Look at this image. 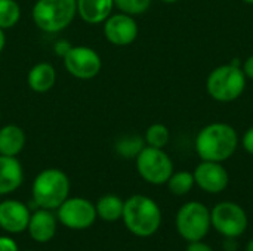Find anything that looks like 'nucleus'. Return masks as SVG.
Listing matches in <instances>:
<instances>
[{"label":"nucleus","instance_id":"obj_1","mask_svg":"<svg viewBox=\"0 0 253 251\" xmlns=\"http://www.w3.org/2000/svg\"><path fill=\"white\" fill-rule=\"evenodd\" d=\"M240 145L237 130L224 121L209 123L202 127L194 139V149L202 161L225 163Z\"/></svg>","mask_w":253,"mask_h":251},{"label":"nucleus","instance_id":"obj_2","mask_svg":"<svg viewBox=\"0 0 253 251\" xmlns=\"http://www.w3.org/2000/svg\"><path fill=\"white\" fill-rule=\"evenodd\" d=\"M122 220L132 235L138 238H150L159 232L163 216L160 206L153 198L135 194L125 200Z\"/></svg>","mask_w":253,"mask_h":251},{"label":"nucleus","instance_id":"obj_3","mask_svg":"<svg viewBox=\"0 0 253 251\" xmlns=\"http://www.w3.org/2000/svg\"><path fill=\"white\" fill-rule=\"evenodd\" d=\"M248 78L242 68V61L234 58L231 62L213 68L206 78L208 95L221 104H230L243 96Z\"/></svg>","mask_w":253,"mask_h":251},{"label":"nucleus","instance_id":"obj_4","mask_svg":"<svg viewBox=\"0 0 253 251\" xmlns=\"http://www.w3.org/2000/svg\"><path fill=\"white\" fill-rule=\"evenodd\" d=\"M70 179L62 170L55 167L44 169L33 180V203L39 209L56 210L70 197Z\"/></svg>","mask_w":253,"mask_h":251},{"label":"nucleus","instance_id":"obj_5","mask_svg":"<svg viewBox=\"0 0 253 251\" xmlns=\"http://www.w3.org/2000/svg\"><path fill=\"white\" fill-rule=\"evenodd\" d=\"M76 16V0H37L31 9V18L36 27L46 34L64 31L71 25Z\"/></svg>","mask_w":253,"mask_h":251},{"label":"nucleus","instance_id":"obj_6","mask_svg":"<svg viewBox=\"0 0 253 251\" xmlns=\"http://www.w3.org/2000/svg\"><path fill=\"white\" fill-rule=\"evenodd\" d=\"M175 226L178 235L187 243L205 240L212 229L211 209L202 201H187L176 212Z\"/></svg>","mask_w":253,"mask_h":251},{"label":"nucleus","instance_id":"obj_7","mask_svg":"<svg viewBox=\"0 0 253 251\" xmlns=\"http://www.w3.org/2000/svg\"><path fill=\"white\" fill-rule=\"evenodd\" d=\"M135 167L141 179L154 186L166 185V182L175 172L173 161L165 149L147 145L136 155Z\"/></svg>","mask_w":253,"mask_h":251},{"label":"nucleus","instance_id":"obj_8","mask_svg":"<svg viewBox=\"0 0 253 251\" xmlns=\"http://www.w3.org/2000/svg\"><path fill=\"white\" fill-rule=\"evenodd\" d=\"M212 228L222 238H240L249 228L246 210L234 201H219L211 209Z\"/></svg>","mask_w":253,"mask_h":251},{"label":"nucleus","instance_id":"obj_9","mask_svg":"<svg viewBox=\"0 0 253 251\" xmlns=\"http://www.w3.org/2000/svg\"><path fill=\"white\" fill-rule=\"evenodd\" d=\"M95 204L83 197H68L58 209L56 219L68 229L82 231L90 228L96 220Z\"/></svg>","mask_w":253,"mask_h":251},{"label":"nucleus","instance_id":"obj_10","mask_svg":"<svg viewBox=\"0 0 253 251\" xmlns=\"http://www.w3.org/2000/svg\"><path fill=\"white\" fill-rule=\"evenodd\" d=\"M65 71L79 80L95 78L102 68L99 53L89 46H71L68 53L62 58Z\"/></svg>","mask_w":253,"mask_h":251},{"label":"nucleus","instance_id":"obj_11","mask_svg":"<svg viewBox=\"0 0 253 251\" xmlns=\"http://www.w3.org/2000/svg\"><path fill=\"white\" fill-rule=\"evenodd\" d=\"M102 33L108 43L123 47L132 44L136 40L139 34V27L135 16L119 12L111 13L102 22Z\"/></svg>","mask_w":253,"mask_h":251},{"label":"nucleus","instance_id":"obj_12","mask_svg":"<svg viewBox=\"0 0 253 251\" xmlns=\"http://www.w3.org/2000/svg\"><path fill=\"white\" fill-rule=\"evenodd\" d=\"M196 186L211 195L224 192L230 185V173L224 167V163L200 161L193 170Z\"/></svg>","mask_w":253,"mask_h":251},{"label":"nucleus","instance_id":"obj_13","mask_svg":"<svg viewBox=\"0 0 253 251\" xmlns=\"http://www.w3.org/2000/svg\"><path fill=\"white\" fill-rule=\"evenodd\" d=\"M30 216L28 207L18 200H3L0 203V228L10 235L27 231Z\"/></svg>","mask_w":253,"mask_h":251},{"label":"nucleus","instance_id":"obj_14","mask_svg":"<svg viewBox=\"0 0 253 251\" xmlns=\"http://www.w3.org/2000/svg\"><path fill=\"white\" fill-rule=\"evenodd\" d=\"M56 228H58V219L52 213V210L39 209L34 213H31L27 231L33 241L44 244L55 237Z\"/></svg>","mask_w":253,"mask_h":251},{"label":"nucleus","instance_id":"obj_15","mask_svg":"<svg viewBox=\"0 0 253 251\" xmlns=\"http://www.w3.org/2000/svg\"><path fill=\"white\" fill-rule=\"evenodd\" d=\"M24 182V167L18 157L0 155V197L15 192Z\"/></svg>","mask_w":253,"mask_h":251},{"label":"nucleus","instance_id":"obj_16","mask_svg":"<svg viewBox=\"0 0 253 251\" xmlns=\"http://www.w3.org/2000/svg\"><path fill=\"white\" fill-rule=\"evenodd\" d=\"M76 3L77 16L89 25L102 24L114 9V0H76Z\"/></svg>","mask_w":253,"mask_h":251},{"label":"nucleus","instance_id":"obj_17","mask_svg":"<svg viewBox=\"0 0 253 251\" xmlns=\"http://www.w3.org/2000/svg\"><path fill=\"white\" fill-rule=\"evenodd\" d=\"M56 83V70L49 62H39L33 65L27 74V84L36 93L49 92Z\"/></svg>","mask_w":253,"mask_h":251},{"label":"nucleus","instance_id":"obj_18","mask_svg":"<svg viewBox=\"0 0 253 251\" xmlns=\"http://www.w3.org/2000/svg\"><path fill=\"white\" fill-rule=\"evenodd\" d=\"M27 143L25 132L18 124H6L0 127V155L18 157Z\"/></svg>","mask_w":253,"mask_h":251},{"label":"nucleus","instance_id":"obj_19","mask_svg":"<svg viewBox=\"0 0 253 251\" xmlns=\"http://www.w3.org/2000/svg\"><path fill=\"white\" fill-rule=\"evenodd\" d=\"M123 207H125V200H122L116 194H105L95 204L98 217L108 223H114L122 219Z\"/></svg>","mask_w":253,"mask_h":251},{"label":"nucleus","instance_id":"obj_20","mask_svg":"<svg viewBox=\"0 0 253 251\" xmlns=\"http://www.w3.org/2000/svg\"><path fill=\"white\" fill-rule=\"evenodd\" d=\"M166 186H168L169 192L175 197L188 195L193 191V188L196 186L193 172H188V170L173 172L172 176L169 178V180L166 182Z\"/></svg>","mask_w":253,"mask_h":251},{"label":"nucleus","instance_id":"obj_21","mask_svg":"<svg viewBox=\"0 0 253 251\" xmlns=\"http://www.w3.org/2000/svg\"><path fill=\"white\" fill-rule=\"evenodd\" d=\"M145 146V141L142 136H138V135H126V136H122L117 139L116 145H114V149L116 152L122 157V158H126V160H130V158H136V155L144 149Z\"/></svg>","mask_w":253,"mask_h":251},{"label":"nucleus","instance_id":"obj_22","mask_svg":"<svg viewBox=\"0 0 253 251\" xmlns=\"http://www.w3.org/2000/svg\"><path fill=\"white\" fill-rule=\"evenodd\" d=\"M21 19V6L16 0H0V28H13Z\"/></svg>","mask_w":253,"mask_h":251},{"label":"nucleus","instance_id":"obj_23","mask_svg":"<svg viewBox=\"0 0 253 251\" xmlns=\"http://www.w3.org/2000/svg\"><path fill=\"white\" fill-rule=\"evenodd\" d=\"M144 141H145L147 146L165 149L170 141V130L162 123H154V124L148 126V129L145 130Z\"/></svg>","mask_w":253,"mask_h":251},{"label":"nucleus","instance_id":"obj_24","mask_svg":"<svg viewBox=\"0 0 253 251\" xmlns=\"http://www.w3.org/2000/svg\"><path fill=\"white\" fill-rule=\"evenodd\" d=\"M151 3L153 0H114V7H117L119 12L139 16L150 9Z\"/></svg>","mask_w":253,"mask_h":251},{"label":"nucleus","instance_id":"obj_25","mask_svg":"<svg viewBox=\"0 0 253 251\" xmlns=\"http://www.w3.org/2000/svg\"><path fill=\"white\" fill-rule=\"evenodd\" d=\"M240 143H242L243 149H245L248 154L253 155V126H251V127L243 133V136H242V139H240Z\"/></svg>","mask_w":253,"mask_h":251},{"label":"nucleus","instance_id":"obj_26","mask_svg":"<svg viewBox=\"0 0 253 251\" xmlns=\"http://www.w3.org/2000/svg\"><path fill=\"white\" fill-rule=\"evenodd\" d=\"M71 46H73V44H71L68 40L61 38V40L55 41V44H53V52H55V55H56V56L64 58V56L68 53V50L71 49Z\"/></svg>","mask_w":253,"mask_h":251},{"label":"nucleus","instance_id":"obj_27","mask_svg":"<svg viewBox=\"0 0 253 251\" xmlns=\"http://www.w3.org/2000/svg\"><path fill=\"white\" fill-rule=\"evenodd\" d=\"M0 251H19L15 240L7 235L0 237Z\"/></svg>","mask_w":253,"mask_h":251},{"label":"nucleus","instance_id":"obj_28","mask_svg":"<svg viewBox=\"0 0 253 251\" xmlns=\"http://www.w3.org/2000/svg\"><path fill=\"white\" fill-rule=\"evenodd\" d=\"M185 251H215L212 249V246H209L208 243H205V240H200V241H193V243H188Z\"/></svg>","mask_w":253,"mask_h":251},{"label":"nucleus","instance_id":"obj_29","mask_svg":"<svg viewBox=\"0 0 253 251\" xmlns=\"http://www.w3.org/2000/svg\"><path fill=\"white\" fill-rule=\"evenodd\" d=\"M242 68H243V72H245L246 78L253 80V53L242 62Z\"/></svg>","mask_w":253,"mask_h":251},{"label":"nucleus","instance_id":"obj_30","mask_svg":"<svg viewBox=\"0 0 253 251\" xmlns=\"http://www.w3.org/2000/svg\"><path fill=\"white\" fill-rule=\"evenodd\" d=\"M222 250L224 251H237L239 250V243H237V238H224V241H222Z\"/></svg>","mask_w":253,"mask_h":251},{"label":"nucleus","instance_id":"obj_31","mask_svg":"<svg viewBox=\"0 0 253 251\" xmlns=\"http://www.w3.org/2000/svg\"><path fill=\"white\" fill-rule=\"evenodd\" d=\"M4 46H6V34H4V30L0 28V53L3 52Z\"/></svg>","mask_w":253,"mask_h":251},{"label":"nucleus","instance_id":"obj_32","mask_svg":"<svg viewBox=\"0 0 253 251\" xmlns=\"http://www.w3.org/2000/svg\"><path fill=\"white\" fill-rule=\"evenodd\" d=\"M246 251H253V238H251L246 244Z\"/></svg>","mask_w":253,"mask_h":251},{"label":"nucleus","instance_id":"obj_33","mask_svg":"<svg viewBox=\"0 0 253 251\" xmlns=\"http://www.w3.org/2000/svg\"><path fill=\"white\" fill-rule=\"evenodd\" d=\"M160 1L168 3V4H172V3H176V1H179V0H160Z\"/></svg>","mask_w":253,"mask_h":251},{"label":"nucleus","instance_id":"obj_34","mask_svg":"<svg viewBox=\"0 0 253 251\" xmlns=\"http://www.w3.org/2000/svg\"><path fill=\"white\" fill-rule=\"evenodd\" d=\"M242 1H245L246 4H253V0H242Z\"/></svg>","mask_w":253,"mask_h":251},{"label":"nucleus","instance_id":"obj_35","mask_svg":"<svg viewBox=\"0 0 253 251\" xmlns=\"http://www.w3.org/2000/svg\"><path fill=\"white\" fill-rule=\"evenodd\" d=\"M0 120H1V111H0Z\"/></svg>","mask_w":253,"mask_h":251},{"label":"nucleus","instance_id":"obj_36","mask_svg":"<svg viewBox=\"0 0 253 251\" xmlns=\"http://www.w3.org/2000/svg\"><path fill=\"white\" fill-rule=\"evenodd\" d=\"M28 251H34V250H28Z\"/></svg>","mask_w":253,"mask_h":251}]
</instances>
